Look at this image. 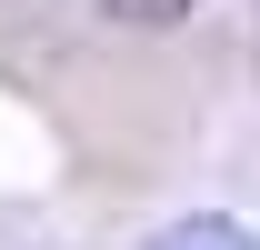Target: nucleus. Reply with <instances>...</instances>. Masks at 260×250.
Wrapping results in <instances>:
<instances>
[{
    "mask_svg": "<svg viewBox=\"0 0 260 250\" xmlns=\"http://www.w3.org/2000/svg\"><path fill=\"white\" fill-rule=\"evenodd\" d=\"M150 250H260V240L240 230V220H170Z\"/></svg>",
    "mask_w": 260,
    "mask_h": 250,
    "instance_id": "1",
    "label": "nucleus"
}]
</instances>
